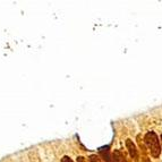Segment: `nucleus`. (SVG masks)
<instances>
[{
    "label": "nucleus",
    "instance_id": "nucleus-1",
    "mask_svg": "<svg viewBox=\"0 0 162 162\" xmlns=\"http://www.w3.org/2000/svg\"><path fill=\"white\" fill-rule=\"evenodd\" d=\"M143 140L145 143L149 154L153 159L154 162L160 161V156L162 154L161 150V142H160V136L156 133V128L153 126L145 127L143 132Z\"/></svg>",
    "mask_w": 162,
    "mask_h": 162
},
{
    "label": "nucleus",
    "instance_id": "nucleus-2",
    "mask_svg": "<svg viewBox=\"0 0 162 162\" xmlns=\"http://www.w3.org/2000/svg\"><path fill=\"white\" fill-rule=\"evenodd\" d=\"M124 144H125L126 152L129 155L130 160L133 162H141V153H140V150H138L137 144L135 143L130 137H125Z\"/></svg>",
    "mask_w": 162,
    "mask_h": 162
},
{
    "label": "nucleus",
    "instance_id": "nucleus-3",
    "mask_svg": "<svg viewBox=\"0 0 162 162\" xmlns=\"http://www.w3.org/2000/svg\"><path fill=\"white\" fill-rule=\"evenodd\" d=\"M127 152L122 151L120 147H115L112 151V162H132V160L126 159Z\"/></svg>",
    "mask_w": 162,
    "mask_h": 162
},
{
    "label": "nucleus",
    "instance_id": "nucleus-4",
    "mask_svg": "<svg viewBox=\"0 0 162 162\" xmlns=\"http://www.w3.org/2000/svg\"><path fill=\"white\" fill-rule=\"evenodd\" d=\"M89 162H103V160L100 158V155L91 154V155L89 156Z\"/></svg>",
    "mask_w": 162,
    "mask_h": 162
},
{
    "label": "nucleus",
    "instance_id": "nucleus-5",
    "mask_svg": "<svg viewBox=\"0 0 162 162\" xmlns=\"http://www.w3.org/2000/svg\"><path fill=\"white\" fill-rule=\"evenodd\" d=\"M61 162H74V160L71 159V156L64 155V156H62V158H61Z\"/></svg>",
    "mask_w": 162,
    "mask_h": 162
},
{
    "label": "nucleus",
    "instance_id": "nucleus-6",
    "mask_svg": "<svg viewBox=\"0 0 162 162\" xmlns=\"http://www.w3.org/2000/svg\"><path fill=\"white\" fill-rule=\"evenodd\" d=\"M77 162H89V159H86L84 155H78L76 159Z\"/></svg>",
    "mask_w": 162,
    "mask_h": 162
},
{
    "label": "nucleus",
    "instance_id": "nucleus-7",
    "mask_svg": "<svg viewBox=\"0 0 162 162\" xmlns=\"http://www.w3.org/2000/svg\"><path fill=\"white\" fill-rule=\"evenodd\" d=\"M160 142H161V150H162V130L160 133Z\"/></svg>",
    "mask_w": 162,
    "mask_h": 162
}]
</instances>
